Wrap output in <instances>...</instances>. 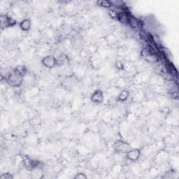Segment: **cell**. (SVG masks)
Segmentation results:
<instances>
[{
    "mask_svg": "<svg viewBox=\"0 0 179 179\" xmlns=\"http://www.w3.org/2000/svg\"><path fill=\"white\" fill-rule=\"evenodd\" d=\"M27 74V70L25 66H18L7 75L6 82L12 87H20L24 82L25 76Z\"/></svg>",
    "mask_w": 179,
    "mask_h": 179,
    "instance_id": "obj_1",
    "label": "cell"
},
{
    "mask_svg": "<svg viewBox=\"0 0 179 179\" xmlns=\"http://www.w3.org/2000/svg\"><path fill=\"white\" fill-rule=\"evenodd\" d=\"M41 162L31 158L29 156H26L23 159V165L29 171H32L38 168H41Z\"/></svg>",
    "mask_w": 179,
    "mask_h": 179,
    "instance_id": "obj_2",
    "label": "cell"
},
{
    "mask_svg": "<svg viewBox=\"0 0 179 179\" xmlns=\"http://www.w3.org/2000/svg\"><path fill=\"white\" fill-rule=\"evenodd\" d=\"M113 147L115 151L118 152V153H126V152H128L129 150L132 149V147H131L129 143L122 139L116 141L114 143Z\"/></svg>",
    "mask_w": 179,
    "mask_h": 179,
    "instance_id": "obj_3",
    "label": "cell"
},
{
    "mask_svg": "<svg viewBox=\"0 0 179 179\" xmlns=\"http://www.w3.org/2000/svg\"><path fill=\"white\" fill-rule=\"evenodd\" d=\"M0 23L2 30L11 27H13L16 25V21L10 16L7 15H2L0 17Z\"/></svg>",
    "mask_w": 179,
    "mask_h": 179,
    "instance_id": "obj_4",
    "label": "cell"
},
{
    "mask_svg": "<svg viewBox=\"0 0 179 179\" xmlns=\"http://www.w3.org/2000/svg\"><path fill=\"white\" fill-rule=\"evenodd\" d=\"M41 63L45 67L52 69L58 64V62L53 55H47L42 59Z\"/></svg>",
    "mask_w": 179,
    "mask_h": 179,
    "instance_id": "obj_5",
    "label": "cell"
},
{
    "mask_svg": "<svg viewBox=\"0 0 179 179\" xmlns=\"http://www.w3.org/2000/svg\"><path fill=\"white\" fill-rule=\"evenodd\" d=\"M104 93L101 90H97L92 92V94L90 96V100L92 103L99 104H102L104 101Z\"/></svg>",
    "mask_w": 179,
    "mask_h": 179,
    "instance_id": "obj_6",
    "label": "cell"
},
{
    "mask_svg": "<svg viewBox=\"0 0 179 179\" xmlns=\"http://www.w3.org/2000/svg\"><path fill=\"white\" fill-rule=\"evenodd\" d=\"M125 154L128 160L137 162L141 157V150L138 149H131Z\"/></svg>",
    "mask_w": 179,
    "mask_h": 179,
    "instance_id": "obj_7",
    "label": "cell"
},
{
    "mask_svg": "<svg viewBox=\"0 0 179 179\" xmlns=\"http://www.w3.org/2000/svg\"><path fill=\"white\" fill-rule=\"evenodd\" d=\"M19 27H20L21 30L24 31V32H28L31 28V21L30 19H24L19 23Z\"/></svg>",
    "mask_w": 179,
    "mask_h": 179,
    "instance_id": "obj_8",
    "label": "cell"
},
{
    "mask_svg": "<svg viewBox=\"0 0 179 179\" xmlns=\"http://www.w3.org/2000/svg\"><path fill=\"white\" fill-rule=\"evenodd\" d=\"M129 96H130V92L127 90H123L120 92L118 97V102H125L126 100L128 99Z\"/></svg>",
    "mask_w": 179,
    "mask_h": 179,
    "instance_id": "obj_9",
    "label": "cell"
},
{
    "mask_svg": "<svg viewBox=\"0 0 179 179\" xmlns=\"http://www.w3.org/2000/svg\"><path fill=\"white\" fill-rule=\"evenodd\" d=\"M129 18L130 16L127 13L121 11L118 16V20L123 24H129Z\"/></svg>",
    "mask_w": 179,
    "mask_h": 179,
    "instance_id": "obj_10",
    "label": "cell"
},
{
    "mask_svg": "<svg viewBox=\"0 0 179 179\" xmlns=\"http://www.w3.org/2000/svg\"><path fill=\"white\" fill-rule=\"evenodd\" d=\"M129 24L134 29H138L140 27V22L133 16H130L129 18Z\"/></svg>",
    "mask_w": 179,
    "mask_h": 179,
    "instance_id": "obj_11",
    "label": "cell"
},
{
    "mask_svg": "<svg viewBox=\"0 0 179 179\" xmlns=\"http://www.w3.org/2000/svg\"><path fill=\"white\" fill-rule=\"evenodd\" d=\"M74 83H75L74 78H66V79H64L63 81V85L67 88L73 87V85H74Z\"/></svg>",
    "mask_w": 179,
    "mask_h": 179,
    "instance_id": "obj_12",
    "label": "cell"
},
{
    "mask_svg": "<svg viewBox=\"0 0 179 179\" xmlns=\"http://www.w3.org/2000/svg\"><path fill=\"white\" fill-rule=\"evenodd\" d=\"M97 4H99V6L102 7H104V8L107 9H111L113 7V4L111 1H107V0H104V1H99L97 2Z\"/></svg>",
    "mask_w": 179,
    "mask_h": 179,
    "instance_id": "obj_13",
    "label": "cell"
},
{
    "mask_svg": "<svg viewBox=\"0 0 179 179\" xmlns=\"http://www.w3.org/2000/svg\"><path fill=\"white\" fill-rule=\"evenodd\" d=\"M115 66L117 70H123L124 69H125V65H124L123 63V62H120V61L116 62Z\"/></svg>",
    "mask_w": 179,
    "mask_h": 179,
    "instance_id": "obj_14",
    "label": "cell"
},
{
    "mask_svg": "<svg viewBox=\"0 0 179 179\" xmlns=\"http://www.w3.org/2000/svg\"><path fill=\"white\" fill-rule=\"evenodd\" d=\"M13 176L10 173H5L2 174L0 176V179H13Z\"/></svg>",
    "mask_w": 179,
    "mask_h": 179,
    "instance_id": "obj_15",
    "label": "cell"
},
{
    "mask_svg": "<svg viewBox=\"0 0 179 179\" xmlns=\"http://www.w3.org/2000/svg\"><path fill=\"white\" fill-rule=\"evenodd\" d=\"M87 176L83 173L76 174V175L74 176L75 179H87Z\"/></svg>",
    "mask_w": 179,
    "mask_h": 179,
    "instance_id": "obj_16",
    "label": "cell"
}]
</instances>
